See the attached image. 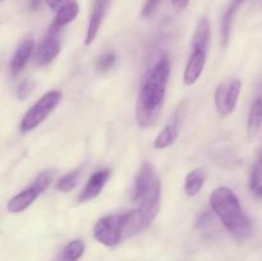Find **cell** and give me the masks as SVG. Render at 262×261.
I'll use <instances>...</instances> for the list:
<instances>
[{"label":"cell","instance_id":"6da1fadb","mask_svg":"<svg viewBox=\"0 0 262 261\" xmlns=\"http://www.w3.org/2000/svg\"><path fill=\"white\" fill-rule=\"evenodd\" d=\"M169 76L170 60L166 54H161L142 77L136 105V120L141 128L151 127L160 117L165 102Z\"/></svg>","mask_w":262,"mask_h":261},{"label":"cell","instance_id":"7a4b0ae2","mask_svg":"<svg viewBox=\"0 0 262 261\" xmlns=\"http://www.w3.org/2000/svg\"><path fill=\"white\" fill-rule=\"evenodd\" d=\"M210 205L228 232L238 241H246L252 233L250 219L243 211L239 200L229 187H217L210 194Z\"/></svg>","mask_w":262,"mask_h":261},{"label":"cell","instance_id":"3957f363","mask_svg":"<svg viewBox=\"0 0 262 261\" xmlns=\"http://www.w3.org/2000/svg\"><path fill=\"white\" fill-rule=\"evenodd\" d=\"M161 183L155 166L150 161L141 164L135 181L133 201L138 205L137 210L146 224L150 225L160 210Z\"/></svg>","mask_w":262,"mask_h":261},{"label":"cell","instance_id":"277c9868","mask_svg":"<svg viewBox=\"0 0 262 261\" xmlns=\"http://www.w3.org/2000/svg\"><path fill=\"white\" fill-rule=\"evenodd\" d=\"M61 97H63V94L58 90L49 91L43 96H41L23 115L19 124L20 132L27 133L37 128L58 106L59 102L61 101Z\"/></svg>","mask_w":262,"mask_h":261},{"label":"cell","instance_id":"5b68a950","mask_svg":"<svg viewBox=\"0 0 262 261\" xmlns=\"http://www.w3.org/2000/svg\"><path fill=\"white\" fill-rule=\"evenodd\" d=\"M124 214L106 215L97 220L94 227V235L96 241L107 247H115L124 240Z\"/></svg>","mask_w":262,"mask_h":261},{"label":"cell","instance_id":"8992f818","mask_svg":"<svg viewBox=\"0 0 262 261\" xmlns=\"http://www.w3.org/2000/svg\"><path fill=\"white\" fill-rule=\"evenodd\" d=\"M241 90H242V82L237 78L223 82L217 86L214 100L217 113L222 117H227L230 113L234 112L238 99H239Z\"/></svg>","mask_w":262,"mask_h":261},{"label":"cell","instance_id":"52a82bcc","mask_svg":"<svg viewBox=\"0 0 262 261\" xmlns=\"http://www.w3.org/2000/svg\"><path fill=\"white\" fill-rule=\"evenodd\" d=\"M61 28L51 25L48 35L43 37L41 44L38 45L36 51V63L41 67H45L50 64L54 59L60 53V40H59V32Z\"/></svg>","mask_w":262,"mask_h":261},{"label":"cell","instance_id":"ba28073f","mask_svg":"<svg viewBox=\"0 0 262 261\" xmlns=\"http://www.w3.org/2000/svg\"><path fill=\"white\" fill-rule=\"evenodd\" d=\"M182 105L176 110L173 115H171L170 120L168 122V124L164 127V129L161 130L158 135V137L154 141V147L156 150H163V148H168L173 145L177 141L179 136V130H181V124H182Z\"/></svg>","mask_w":262,"mask_h":261},{"label":"cell","instance_id":"9c48e42d","mask_svg":"<svg viewBox=\"0 0 262 261\" xmlns=\"http://www.w3.org/2000/svg\"><path fill=\"white\" fill-rule=\"evenodd\" d=\"M110 176H112V171H110V169L107 168L100 169V170L95 171V173L90 177L86 186H84L83 191H82L81 194H79L78 197L79 201L87 202L96 199V197L101 193L102 188H104L105 184L107 183Z\"/></svg>","mask_w":262,"mask_h":261},{"label":"cell","instance_id":"30bf717a","mask_svg":"<svg viewBox=\"0 0 262 261\" xmlns=\"http://www.w3.org/2000/svg\"><path fill=\"white\" fill-rule=\"evenodd\" d=\"M109 5L110 0H95L94 2L91 15H90L89 26H87L86 38H84V44L86 45H91L95 41V38H96Z\"/></svg>","mask_w":262,"mask_h":261},{"label":"cell","instance_id":"8fae6325","mask_svg":"<svg viewBox=\"0 0 262 261\" xmlns=\"http://www.w3.org/2000/svg\"><path fill=\"white\" fill-rule=\"evenodd\" d=\"M207 53L202 50H192L189 60L187 63L183 74V82L186 86H192L199 81L206 64Z\"/></svg>","mask_w":262,"mask_h":261},{"label":"cell","instance_id":"7c38bea8","mask_svg":"<svg viewBox=\"0 0 262 261\" xmlns=\"http://www.w3.org/2000/svg\"><path fill=\"white\" fill-rule=\"evenodd\" d=\"M33 49H35V42H33L32 36H27L20 41L14 55H13L12 61H10V72L13 76H17L25 69L26 64L28 63L31 55H32Z\"/></svg>","mask_w":262,"mask_h":261},{"label":"cell","instance_id":"4fadbf2b","mask_svg":"<svg viewBox=\"0 0 262 261\" xmlns=\"http://www.w3.org/2000/svg\"><path fill=\"white\" fill-rule=\"evenodd\" d=\"M41 193H42V192H41L35 184H32V186L23 189L22 192H19V193L15 194L14 197H12V199L9 200V202H8L7 205L8 211L12 212V214H19V212H23L36 201V199H37Z\"/></svg>","mask_w":262,"mask_h":261},{"label":"cell","instance_id":"5bb4252c","mask_svg":"<svg viewBox=\"0 0 262 261\" xmlns=\"http://www.w3.org/2000/svg\"><path fill=\"white\" fill-rule=\"evenodd\" d=\"M210 38H211L210 22L206 17H202L197 22L193 37H192V50H202L207 53V49H209L210 45Z\"/></svg>","mask_w":262,"mask_h":261},{"label":"cell","instance_id":"9a60e30c","mask_svg":"<svg viewBox=\"0 0 262 261\" xmlns=\"http://www.w3.org/2000/svg\"><path fill=\"white\" fill-rule=\"evenodd\" d=\"M262 128V97H257L253 101L248 113L247 132L250 137H255Z\"/></svg>","mask_w":262,"mask_h":261},{"label":"cell","instance_id":"2e32d148","mask_svg":"<svg viewBox=\"0 0 262 261\" xmlns=\"http://www.w3.org/2000/svg\"><path fill=\"white\" fill-rule=\"evenodd\" d=\"M78 12H79L78 4H77V2L72 0L71 3L64 5L63 8H60V9L56 12L55 19H54L53 25L59 28H63L64 26L69 25V23H72L74 19H76L77 15H78Z\"/></svg>","mask_w":262,"mask_h":261},{"label":"cell","instance_id":"e0dca14e","mask_svg":"<svg viewBox=\"0 0 262 261\" xmlns=\"http://www.w3.org/2000/svg\"><path fill=\"white\" fill-rule=\"evenodd\" d=\"M206 174L204 169H194L186 177V192L188 196H196L204 187Z\"/></svg>","mask_w":262,"mask_h":261},{"label":"cell","instance_id":"ac0fdd59","mask_svg":"<svg viewBox=\"0 0 262 261\" xmlns=\"http://www.w3.org/2000/svg\"><path fill=\"white\" fill-rule=\"evenodd\" d=\"M84 253V242L81 240H74L63 248L56 261H78Z\"/></svg>","mask_w":262,"mask_h":261},{"label":"cell","instance_id":"d6986e66","mask_svg":"<svg viewBox=\"0 0 262 261\" xmlns=\"http://www.w3.org/2000/svg\"><path fill=\"white\" fill-rule=\"evenodd\" d=\"M238 5L232 3V4L228 7V9L225 10L224 15H223L222 19V41H223V46L228 45V41H229V36H230V28H232V23L233 19H234V15L237 13Z\"/></svg>","mask_w":262,"mask_h":261},{"label":"cell","instance_id":"ffe728a7","mask_svg":"<svg viewBox=\"0 0 262 261\" xmlns=\"http://www.w3.org/2000/svg\"><path fill=\"white\" fill-rule=\"evenodd\" d=\"M79 177H81V171L79 170H73L64 174V176L58 181L56 188L61 192L72 191V189L76 188V186L78 184Z\"/></svg>","mask_w":262,"mask_h":261},{"label":"cell","instance_id":"44dd1931","mask_svg":"<svg viewBox=\"0 0 262 261\" xmlns=\"http://www.w3.org/2000/svg\"><path fill=\"white\" fill-rule=\"evenodd\" d=\"M54 177H55V171L45 170V171H42V173L38 174L37 178L33 181V184H35V186L37 187V188L43 193V192H45L46 189L50 187V184L53 183Z\"/></svg>","mask_w":262,"mask_h":261},{"label":"cell","instance_id":"7402d4cb","mask_svg":"<svg viewBox=\"0 0 262 261\" xmlns=\"http://www.w3.org/2000/svg\"><path fill=\"white\" fill-rule=\"evenodd\" d=\"M115 61H117V56L113 51H107L105 53L104 55L100 56L99 60H97L96 64V69L99 72H106L109 69H112L114 67Z\"/></svg>","mask_w":262,"mask_h":261},{"label":"cell","instance_id":"603a6c76","mask_svg":"<svg viewBox=\"0 0 262 261\" xmlns=\"http://www.w3.org/2000/svg\"><path fill=\"white\" fill-rule=\"evenodd\" d=\"M262 183V153L256 161L255 166H253L252 171H251V178H250V188L255 191L258 186Z\"/></svg>","mask_w":262,"mask_h":261},{"label":"cell","instance_id":"cb8c5ba5","mask_svg":"<svg viewBox=\"0 0 262 261\" xmlns=\"http://www.w3.org/2000/svg\"><path fill=\"white\" fill-rule=\"evenodd\" d=\"M160 3L161 0H146L145 4L142 5V9H141V17L147 18L152 15L155 10L158 9L159 5H160Z\"/></svg>","mask_w":262,"mask_h":261},{"label":"cell","instance_id":"d4e9b609","mask_svg":"<svg viewBox=\"0 0 262 261\" xmlns=\"http://www.w3.org/2000/svg\"><path fill=\"white\" fill-rule=\"evenodd\" d=\"M31 89H32V87H31L30 82L23 81L22 83L18 86V97H19V99H25V97L27 96L31 91H32Z\"/></svg>","mask_w":262,"mask_h":261},{"label":"cell","instance_id":"484cf974","mask_svg":"<svg viewBox=\"0 0 262 261\" xmlns=\"http://www.w3.org/2000/svg\"><path fill=\"white\" fill-rule=\"evenodd\" d=\"M45 2H46V4L51 8V9L55 10V12H58L60 8H63L64 5H67L68 3H71L72 0H45Z\"/></svg>","mask_w":262,"mask_h":261},{"label":"cell","instance_id":"4316f807","mask_svg":"<svg viewBox=\"0 0 262 261\" xmlns=\"http://www.w3.org/2000/svg\"><path fill=\"white\" fill-rule=\"evenodd\" d=\"M171 3L177 9H186L189 4V0H171Z\"/></svg>","mask_w":262,"mask_h":261},{"label":"cell","instance_id":"83f0119b","mask_svg":"<svg viewBox=\"0 0 262 261\" xmlns=\"http://www.w3.org/2000/svg\"><path fill=\"white\" fill-rule=\"evenodd\" d=\"M40 3H41V0H32L30 5H31V8H32V9H36V8L40 5Z\"/></svg>","mask_w":262,"mask_h":261},{"label":"cell","instance_id":"f1b7e54d","mask_svg":"<svg viewBox=\"0 0 262 261\" xmlns=\"http://www.w3.org/2000/svg\"><path fill=\"white\" fill-rule=\"evenodd\" d=\"M253 192H255L256 194H258V196H262V183H261L260 186H258L257 188H256L255 191H253Z\"/></svg>","mask_w":262,"mask_h":261},{"label":"cell","instance_id":"f546056e","mask_svg":"<svg viewBox=\"0 0 262 261\" xmlns=\"http://www.w3.org/2000/svg\"><path fill=\"white\" fill-rule=\"evenodd\" d=\"M246 0H232V3H234V4H237L238 7H239L241 4H242V3H245Z\"/></svg>","mask_w":262,"mask_h":261},{"label":"cell","instance_id":"4dcf8cb0","mask_svg":"<svg viewBox=\"0 0 262 261\" xmlns=\"http://www.w3.org/2000/svg\"><path fill=\"white\" fill-rule=\"evenodd\" d=\"M0 2H4V0H0Z\"/></svg>","mask_w":262,"mask_h":261}]
</instances>
